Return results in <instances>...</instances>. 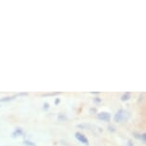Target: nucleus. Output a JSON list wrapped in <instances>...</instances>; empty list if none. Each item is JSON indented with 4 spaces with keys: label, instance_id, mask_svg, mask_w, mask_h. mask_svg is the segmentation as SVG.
Masks as SVG:
<instances>
[{
    "label": "nucleus",
    "instance_id": "obj_2",
    "mask_svg": "<svg viewBox=\"0 0 146 146\" xmlns=\"http://www.w3.org/2000/svg\"><path fill=\"white\" fill-rule=\"evenodd\" d=\"M75 137H76V139H78L79 142L83 143V144H85V145H88V144H89V140H88L87 137H86V136H84L83 134L79 133V132H76V133L75 134Z\"/></svg>",
    "mask_w": 146,
    "mask_h": 146
},
{
    "label": "nucleus",
    "instance_id": "obj_1",
    "mask_svg": "<svg viewBox=\"0 0 146 146\" xmlns=\"http://www.w3.org/2000/svg\"><path fill=\"white\" fill-rule=\"evenodd\" d=\"M129 117H130V114L128 112H126L123 109H119L115 113L114 120L115 122H121V121H127Z\"/></svg>",
    "mask_w": 146,
    "mask_h": 146
},
{
    "label": "nucleus",
    "instance_id": "obj_5",
    "mask_svg": "<svg viewBox=\"0 0 146 146\" xmlns=\"http://www.w3.org/2000/svg\"><path fill=\"white\" fill-rule=\"evenodd\" d=\"M16 98H17V96H16V95L11 96H5V98H0V102H10V101L15 100Z\"/></svg>",
    "mask_w": 146,
    "mask_h": 146
},
{
    "label": "nucleus",
    "instance_id": "obj_6",
    "mask_svg": "<svg viewBox=\"0 0 146 146\" xmlns=\"http://www.w3.org/2000/svg\"><path fill=\"white\" fill-rule=\"evenodd\" d=\"M131 98V94L130 93H125V94H123L122 96H121V98H120V100L121 101H127L129 100Z\"/></svg>",
    "mask_w": 146,
    "mask_h": 146
},
{
    "label": "nucleus",
    "instance_id": "obj_11",
    "mask_svg": "<svg viewBox=\"0 0 146 146\" xmlns=\"http://www.w3.org/2000/svg\"><path fill=\"white\" fill-rule=\"evenodd\" d=\"M16 96H28V93H18Z\"/></svg>",
    "mask_w": 146,
    "mask_h": 146
},
{
    "label": "nucleus",
    "instance_id": "obj_16",
    "mask_svg": "<svg viewBox=\"0 0 146 146\" xmlns=\"http://www.w3.org/2000/svg\"><path fill=\"white\" fill-rule=\"evenodd\" d=\"M90 113H91V114H96V108L90 109Z\"/></svg>",
    "mask_w": 146,
    "mask_h": 146
},
{
    "label": "nucleus",
    "instance_id": "obj_14",
    "mask_svg": "<svg viewBox=\"0 0 146 146\" xmlns=\"http://www.w3.org/2000/svg\"><path fill=\"white\" fill-rule=\"evenodd\" d=\"M134 137H136V139H140V137H141V135H139V134H134Z\"/></svg>",
    "mask_w": 146,
    "mask_h": 146
},
{
    "label": "nucleus",
    "instance_id": "obj_10",
    "mask_svg": "<svg viewBox=\"0 0 146 146\" xmlns=\"http://www.w3.org/2000/svg\"><path fill=\"white\" fill-rule=\"evenodd\" d=\"M49 108H50V105H49V103H47V102H45L43 104V110L44 111H47Z\"/></svg>",
    "mask_w": 146,
    "mask_h": 146
},
{
    "label": "nucleus",
    "instance_id": "obj_18",
    "mask_svg": "<svg viewBox=\"0 0 146 146\" xmlns=\"http://www.w3.org/2000/svg\"><path fill=\"white\" fill-rule=\"evenodd\" d=\"M127 146H134L133 142H132V140H128V142H127Z\"/></svg>",
    "mask_w": 146,
    "mask_h": 146
},
{
    "label": "nucleus",
    "instance_id": "obj_8",
    "mask_svg": "<svg viewBox=\"0 0 146 146\" xmlns=\"http://www.w3.org/2000/svg\"><path fill=\"white\" fill-rule=\"evenodd\" d=\"M60 92H53V93H48V94H44L43 96H54L59 95Z\"/></svg>",
    "mask_w": 146,
    "mask_h": 146
},
{
    "label": "nucleus",
    "instance_id": "obj_19",
    "mask_svg": "<svg viewBox=\"0 0 146 146\" xmlns=\"http://www.w3.org/2000/svg\"><path fill=\"white\" fill-rule=\"evenodd\" d=\"M91 94H93V95H98L100 92H91Z\"/></svg>",
    "mask_w": 146,
    "mask_h": 146
},
{
    "label": "nucleus",
    "instance_id": "obj_13",
    "mask_svg": "<svg viewBox=\"0 0 146 146\" xmlns=\"http://www.w3.org/2000/svg\"><path fill=\"white\" fill-rule=\"evenodd\" d=\"M94 101H95L96 103H100V101H101V100H100V98H98V96H96V98H94Z\"/></svg>",
    "mask_w": 146,
    "mask_h": 146
},
{
    "label": "nucleus",
    "instance_id": "obj_12",
    "mask_svg": "<svg viewBox=\"0 0 146 146\" xmlns=\"http://www.w3.org/2000/svg\"><path fill=\"white\" fill-rule=\"evenodd\" d=\"M140 140H142L143 142H145V140H146V135H145V134H142V135H141V137H140Z\"/></svg>",
    "mask_w": 146,
    "mask_h": 146
},
{
    "label": "nucleus",
    "instance_id": "obj_7",
    "mask_svg": "<svg viewBox=\"0 0 146 146\" xmlns=\"http://www.w3.org/2000/svg\"><path fill=\"white\" fill-rule=\"evenodd\" d=\"M23 144L26 145V146H36L35 142H33V141H31V140H29V139H24L23 140Z\"/></svg>",
    "mask_w": 146,
    "mask_h": 146
},
{
    "label": "nucleus",
    "instance_id": "obj_15",
    "mask_svg": "<svg viewBox=\"0 0 146 146\" xmlns=\"http://www.w3.org/2000/svg\"><path fill=\"white\" fill-rule=\"evenodd\" d=\"M108 129H109V131H111V132H115V129L114 126H109Z\"/></svg>",
    "mask_w": 146,
    "mask_h": 146
},
{
    "label": "nucleus",
    "instance_id": "obj_17",
    "mask_svg": "<svg viewBox=\"0 0 146 146\" xmlns=\"http://www.w3.org/2000/svg\"><path fill=\"white\" fill-rule=\"evenodd\" d=\"M59 102H60V100H59V98H56V100H54V104H56V105H58Z\"/></svg>",
    "mask_w": 146,
    "mask_h": 146
},
{
    "label": "nucleus",
    "instance_id": "obj_9",
    "mask_svg": "<svg viewBox=\"0 0 146 146\" xmlns=\"http://www.w3.org/2000/svg\"><path fill=\"white\" fill-rule=\"evenodd\" d=\"M57 118H58V120H60V121L67 120V117H66L64 114H59L58 117H57Z\"/></svg>",
    "mask_w": 146,
    "mask_h": 146
},
{
    "label": "nucleus",
    "instance_id": "obj_20",
    "mask_svg": "<svg viewBox=\"0 0 146 146\" xmlns=\"http://www.w3.org/2000/svg\"><path fill=\"white\" fill-rule=\"evenodd\" d=\"M0 107H1V105H0Z\"/></svg>",
    "mask_w": 146,
    "mask_h": 146
},
{
    "label": "nucleus",
    "instance_id": "obj_4",
    "mask_svg": "<svg viewBox=\"0 0 146 146\" xmlns=\"http://www.w3.org/2000/svg\"><path fill=\"white\" fill-rule=\"evenodd\" d=\"M23 134H24L23 129H22V128H16L15 130L13 132L12 137L15 139V137H20V136H23Z\"/></svg>",
    "mask_w": 146,
    "mask_h": 146
},
{
    "label": "nucleus",
    "instance_id": "obj_3",
    "mask_svg": "<svg viewBox=\"0 0 146 146\" xmlns=\"http://www.w3.org/2000/svg\"><path fill=\"white\" fill-rule=\"evenodd\" d=\"M98 118L100 120H103V121L108 122V121L111 120V115L107 112H101V113H98Z\"/></svg>",
    "mask_w": 146,
    "mask_h": 146
}]
</instances>
